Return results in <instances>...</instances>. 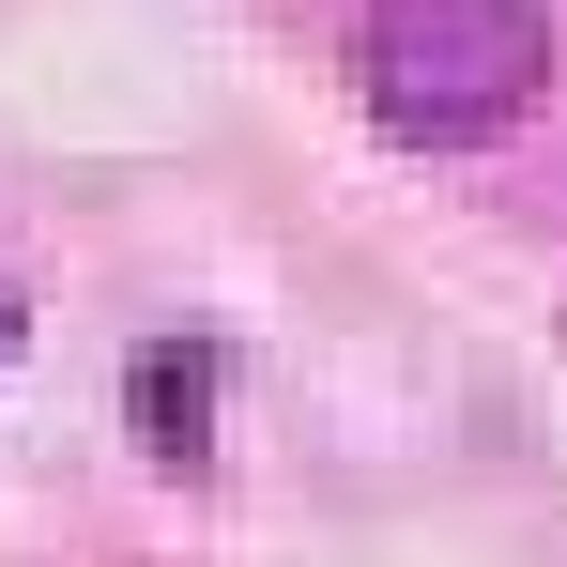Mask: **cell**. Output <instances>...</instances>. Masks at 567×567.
<instances>
[{
	"label": "cell",
	"instance_id": "1",
	"mask_svg": "<svg viewBox=\"0 0 567 567\" xmlns=\"http://www.w3.org/2000/svg\"><path fill=\"white\" fill-rule=\"evenodd\" d=\"M537 78H553V0H369V31H353V93L414 154L506 138Z\"/></svg>",
	"mask_w": 567,
	"mask_h": 567
},
{
	"label": "cell",
	"instance_id": "2",
	"mask_svg": "<svg viewBox=\"0 0 567 567\" xmlns=\"http://www.w3.org/2000/svg\"><path fill=\"white\" fill-rule=\"evenodd\" d=\"M154 445L199 461V353H154Z\"/></svg>",
	"mask_w": 567,
	"mask_h": 567
},
{
	"label": "cell",
	"instance_id": "3",
	"mask_svg": "<svg viewBox=\"0 0 567 567\" xmlns=\"http://www.w3.org/2000/svg\"><path fill=\"white\" fill-rule=\"evenodd\" d=\"M0 353H16V307H0Z\"/></svg>",
	"mask_w": 567,
	"mask_h": 567
}]
</instances>
